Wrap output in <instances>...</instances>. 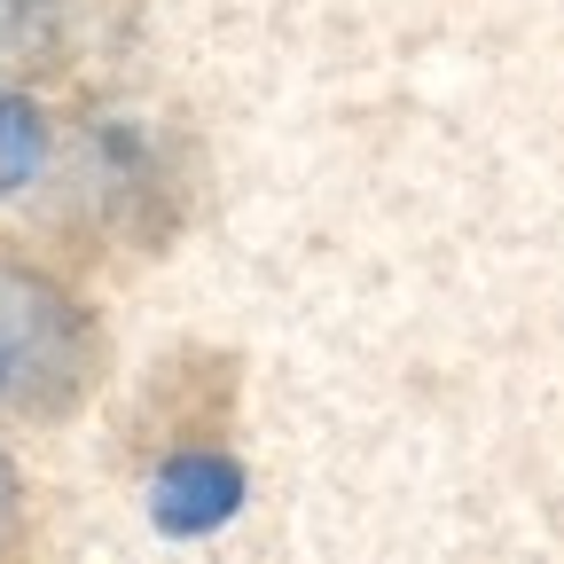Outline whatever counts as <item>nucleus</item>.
<instances>
[{
    "label": "nucleus",
    "mask_w": 564,
    "mask_h": 564,
    "mask_svg": "<svg viewBox=\"0 0 564 564\" xmlns=\"http://www.w3.org/2000/svg\"><path fill=\"white\" fill-rule=\"evenodd\" d=\"M47 158H55V126L32 102V87H0V196L40 188Z\"/></svg>",
    "instance_id": "7ed1b4c3"
},
{
    "label": "nucleus",
    "mask_w": 564,
    "mask_h": 564,
    "mask_svg": "<svg viewBox=\"0 0 564 564\" xmlns=\"http://www.w3.org/2000/svg\"><path fill=\"white\" fill-rule=\"evenodd\" d=\"M236 494H243V478H236L228 463L181 455V463H165V478H158V518H165V525H212V518L236 510Z\"/></svg>",
    "instance_id": "20e7f679"
},
{
    "label": "nucleus",
    "mask_w": 564,
    "mask_h": 564,
    "mask_svg": "<svg viewBox=\"0 0 564 564\" xmlns=\"http://www.w3.org/2000/svg\"><path fill=\"white\" fill-rule=\"evenodd\" d=\"M24 533V478H17V455L0 447V549H17Z\"/></svg>",
    "instance_id": "39448f33"
},
{
    "label": "nucleus",
    "mask_w": 564,
    "mask_h": 564,
    "mask_svg": "<svg viewBox=\"0 0 564 564\" xmlns=\"http://www.w3.org/2000/svg\"><path fill=\"white\" fill-rule=\"evenodd\" d=\"M70 0H0V87H40L70 63Z\"/></svg>",
    "instance_id": "f03ea898"
},
{
    "label": "nucleus",
    "mask_w": 564,
    "mask_h": 564,
    "mask_svg": "<svg viewBox=\"0 0 564 564\" xmlns=\"http://www.w3.org/2000/svg\"><path fill=\"white\" fill-rule=\"evenodd\" d=\"M110 369L102 314L55 267L0 251V423H70Z\"/></svg>",
    "instance_id": "f257e3e1"
}]
</instances>
